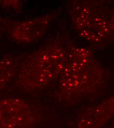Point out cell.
Masks as SVG:
<instances>
[{
	"instance_id": "obj_1",
	"label": "cell",
	"mask_w": 114,
	"mask_h": 128,
	"mask_svg": "<svg viewBox=\"0 0 114 128\" xmlns=\"http://www.w3.org/2000/svg\"><path fill=\"white\" fill-rule=\"evenodd\" d=\"M66 48V62L59 78L58 100L74 105L97 98L107 87L109 73L91 50L72 44Z\"/></svg>"
},
{
	"instance_id": "obj_2",
	"label": "cell",
	"mask_w": 114,
	"mask_h": 128,
	"mask_svg": "<svg viewBox=\"0 0 114 128\" xmlns=\"http://www.w3.org/2000/svg\"><path fill=\"white\" fill-rule=\"evenodd\" d=\"M67 48L55 40L34 51L21 62L17 73V85L27 92L42 90L62 72L66 59Z\"/></svg>"
},
{
	"instance_id": "obj_3",
	"label": "cell",
	"mask_w": 114,
	"mask_h": 128,
	"mask_svg": "<svg viewBox=\"0 0 114 128\" xmlns=\"http://www.w3.org/2000/svg\"><path fill=\"white\" fill-rule=\"evenodd\" d=\"M68 12L76 32L92 46L103 47L114 38V32L110 28L114 15L112 2L71 0Z\"/></svg>"
},
{
	"instance_id": "obj_4",
	"label": "cell",
	"mask_w": 114,
	"mask_h": 128,
	"mask_svg": "<svg viewBox=\"0 0 114 128\" xmlns=\"http://www.w3.org/2000/svg\"><path fill=\"white\" fill-rule=\"evenodd\" d=\"M41 116L22 99L9 98L0 100V128H33Z\"/></svg>"
},
{
	"instance_id": "obj_5",
	"label": "cell",
	"mask_w": 114,
	"mask_h": 128,
	"mask_svg": "<svg viewBox=\"0 0 114 128\" xmlns=\"http://www.w3.org/2000/svg\"><path fill=\"white\" fill-rule=\"evenodd\" d=\"M59 13L52 12L31 19L19 22L12 26L10 35L19 43L31 44L39 40L47 30Z\"/></svg>"
},
{
	"instance_id": "obj_6",
	"label": "cell",
	"mask_w": 114,
	"mask_h": 128,
	"mask_svg": "<svg viewBox=\"0 0 114 128\" xmlns=\"http://www.w3.org/2000/svg\"><path fill=\"white\" fill-rule=\"evenodd\" d=\"M114 116V95L84 109L78 117L75 128H105Z\"/></svg>"
},
{
	"instance_id": "obj_7",
	"label": "cell",
	"mask_w": 114,
	"mask_h": 128,
	"mask_svg": "<svg viewBox=\"0 0 114 128\" xmlns=\"http://www.w3.org/2000/svg\"><path fill=\"white\" fill-rule=\"evenodd\" d=\"M18 57L7 55L0 59V90L17 74L21 63Z\"/></svg>"
},
{
	"instance_id": "obj_8",
	"label": "cell",
	"mask_w": 114,
	"mask_h": 128,
	"mask_svg": "<svg viewBox=\"0 0 114 128\" xmlns=\"http://www.w3.org/2000/svg\"><path fill=\"white\" fill-rule=\"evenodd\" d=\"M0 6L6 10H12L20 12L22 8L23 2L19 0H0Z\"/></svg>"
},
{
	"instance_id": "obj_9",
	"label": "cell",
	"mask_w": 114,
	"mask_h": 128,
	"mask_svg": "<svg viewBox=\"0 0 114 128\" xmlns=\"http://www.w3.org/2000/svg\"><path fill=\"white\" fill-rule=\"evenodd\" d=\"M10 22L8 19L0 17V38L3 36V33L9 26Z\"/></svg>"
},
{
	"instance_id": "obj_10",
	"label": "cell",
	"mask_w": 114,
	"mask_h": 128,
	"mask_svg": "<svg viewBox=\"0 0 114 128\" xmlns=\"http://www.w3.org/2000/svg\"><path fill=\"white\" fill-rule=\"evenodd\" d=\"M110 28L111 30L114 32V15L112 20L111 21V23H110Z\"/></svg>"
},
{
	"instance_id": "obj_11",
	"label": "cell",
	"mask_w": 114,
	"mask_h": 128,
	"mask_svg": "<svg viewBox=\"0 0 114 128\" xmlns=\"http://www.w3.org/2000/svg\"><path fill=\"white\" fill-rule=\"evenodd\" d=\"M106 128H114V122L112 123V124H111L110 126Z\"/></svg>"
}]
</instances>
